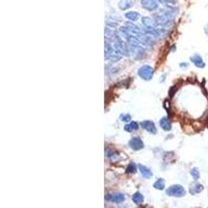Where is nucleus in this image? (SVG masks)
<instances>
[{"mask_svg": "<svg viewBox=\"0 0 208 208\" xmlns=\"http://www.w3.org/2000/svg\"><path fill=\"white\" fill-rule=\"evenodd\" d=\"M137 75H139V78H142L145 81L152 80L154 76V69L152 67L149 66V65H143L137 70Z\"/></svg>", "mask_w": 208, "mask_h": 208, "instance_id": "nucleus-1", "label": "nucleus"}, {"mask_svg": "<svg viewBox=\"0 0 208 208\" xmlns=\"http://www.w3.org/2000/svg\"><path fill=\"white\" fill-rule=\"evenodd\" d=\"M166 195L170 197H176V198H181L186 195V190L180 184H174L168 187L166 190Z\"/></svg>", "mask_w": 208, "mask_h": 208, "instance_id": "nucleus-2", "label": "nucleus"}, {"mask_svg": "<svg viewBox=\"0 0 208 208\" xmlns=\"http://www.w3.org/2000/svg\"><path fill=\"white\" fill-rule=\"evenodd\" d=\"M154 20L156 22L157 26H160V27L166 28L170 27L172 25V18L169 17L166 14H157V15L154 16Z\"/></svg>", "mask_w": 208, "mask_h": 208, "instance_id": "nucleus-3", "label": "nucleus"}, {"mask_svg": "<svg viewBox=\"0 0 208 208\" xmlns=\"http://www.w3.org/2000/svg\"><path fill=\"white\" fill-rule=\"evenodd\" d=\"M128 146H129L130 149H132L133 151H139L144 149V142L142 141L141 137L139 136H133L132 139H129V142H128Z\"/></svg>", "mask_w": 208, "mask_h": 208, "instance_id": "nucleus-4", "label": "nucleus"}, {"mask_svg": "<svg viewBox=\"0 0 208 208\" xmlns=\"http://www.w3.org/2000/svg\"><path fill=\"white\" fill-rule=\"evenodd\" d=\"M141 5L143 9H145L148 12H154L158 9V2L157 0H141Z\"/></svg>", "mask_w": 208, "mask_h": 208, "instance_id": "nucleus-5", "label": "nucleus"}, {"mask_svg": "<svg viewBox=\"0 0 208 208\" xmlns=\"http://www.w3.org/2000/svg\"><path fill=\"white\" fill-rule=\"evenodd\" d=\"M139 126L142 127L143 129H145L147 132L151 133V134H155V133L157 132L156 126H155V124H154L153 121H149V120L142 121V122L139 123Z\"/></svg>", "mask_w": 208, "mask_h": 208, "instance_id": "nucleus-6", "label": "nucleus"}, {"mask_svg": "<svg viewBox=\"0 0 208 208\" xmlns=\"http://www.w3.org/2000/svg\"><path fill=\"white\" fill-rule=\"evenodd\" d=\"M126 199L125 195L122 193H112V195H106V200H108L112 203H117V204H121L123 203Z\"/></svg>", "mask_w": 208, "mask_h": 208, "instance_id": "nucleus-7", "label": "nucleus"}, {"mask_svg": "<svg viewBox=\"0 0 208 208\" xmlns=\"http://www.w3.org/2000/svg\"><path fill=\"white\" fill-rule=\"evenodd\" d=\"M139 41L144 44V45H147V46H153L155 44V41H154L153 36L148 34V33H141L139 34Z\"/></svg>", "mask_w": 208, "mask_h": 208, "instance_id": "nucleus-8", "label": "nucleus"}, {"mask_svg": "<svg viewBox=\"0 0 208 208\" xmlns=\"http://www.w3.org/2000/svg\"><path fill=\"white\" fill-rule=\"evenodd\" d=\"M159 125L164 131H171V129H172V122H171L169 117H166V116L160 119Z\"/></svg>", "mask_w": 208, "mask_h": 208, "instance_id": "nucleus-9", "label": "nucleus"}, {"mask_svg": "<svg viewBox=\"0 0 208 208\" xmlns=\"http://www.w3.org/2000/svg\"><path fill=\"white\" fill-rule=\"evenodd\" d=\"M137 166H139V173L142 174V176L145 179H150L153 177V173H152V171L149 169L148 166H144V164H139Z\"/></svg>", "mask_w": 208, "mask_h": 208, "instance_id": "nucleus-10", "label": "nucleus"}, {"mask_svg": "<svg viewBox=\"0 0 208 208\" xmlns=\"http://www.w3.org/2000/svg\"><path fill=\"white\" fill-rule=\"evenodd\" d=\"M190 59L197 68H204V67H205L204 60H203V58L201 57L199 54H193V56H190Z\"/></svg>", "mask_w": 208, "mask_h": 208, "instance_id": "nucleus-11", "label": "nucleus"}, {"mask_svg": "<svg viewBox=\"0 0 208 208\" xmlns=\"http://www.w3.org/2000/svg\"><path fill=\"white\" fill-rule=\"evenodd\" d=\"M106 157H108L112 162H118V161L122 160V158L120 157V154L118 152H116V151L112 150H109L108 152L106 151Z\"/></svg>", "mask_w": 208, "mask_h": 208, "instance_id": "nucleus-12", "label": "nucleus"}, {"mask_svg": "<svg viewBox=\"0 0 208 208\" xmlns=\"http://www.w3.org/2000/svg\"><path fill=\"white\" fill-rule=\"evenodd\" d=\"M118 6L121 11H127L133 6V1L132 0H120Z\"/></svg>", "mask_w": 208, "mask_h": 208, "instance_id": "nucleus-13", "label": "nucleus"}, {"mask_svg": "<svg viewBox=\"0 0 208 208\" xmlns=\"http://www.w3.org/2000/svg\"><path fill=\"white\" fill-rule=\"evenodd\" d=\"M142 23L146 27H158L156 24L155 20H153L150 17H143L142 18Z\"/></svg>", "mask_w": 208, "mask_h": 208, "instance_id": "nucleus-14", "label": "nucleus"}, {"mask_svg": "<svg viewBox=\"0 0 208 208\" xmlns=\"http://www.w3.org/2000/svg\"><path fill=\"white\" fill-rule=\"evenodd\" d=\"M144 200H145V198L143 196V193H139V191H136L132 195V201L136 205H142L144 203Z\"/></svg>", "mask_w": 208, "mask_h": 208, "instance_id": "nucleus-15", "label": "nucleus"}, {"mask_svg": "<svg viewBox=\"0 0 208 208\" xmlns=\"http://www.w3.org/2000/svg\"><path fill=\"white\" fill-rule=\"evenodd\" d=\"M203 190H204V186L200 183H193L190 186V193L191 195H197V193H201Z\"/></svg>", "mask_w": 208, "mask_h": 208, "instance_id": "nucleus-16", "label": "nucleus"}, {"mask_svg": "<svg viewBox=\"0 0 208 208\" xmlns=\"http://www.w3.org/2000/svg\"><path fill=\"white\" fill-rule=\"evenodd\" d=\"M139 14L137 12H128L125 13V18H127L128 20H130L131 22H135L139 19Z\"/></svg>", "mask_w": 208, "mask_h": 208, "instance_id": "nucleus-17", "label": "nucleus"}, {"mask_svg": "<svg viewBox=\"0 0 208 208\" xmlns=\"http://www.w3.org/2000/svg\"><path fill=\"white\" fill-rule=\"evenodd\" d=\"M153 187L155 190H164V187H166V182L163 180L162 178H159L157 181H155L153 184Z\"/></svg>", "mask_w": 208, "mask_h": 208, "instance_id": "nucleus-18", "label": "nucleus"}, {"mask_svg": "<svg viewBox=\"0 0 208 208\" xmlns=\"http://www.w3.org/2000/svg\"><path fill=\"white\" fill-rule=\"evenodd\" d=\"M137 168L139 166H136L134 162H130L126 168V173L127 174H135L137 172Z\"/></svg>", "mask_w": 208, "mask_h": 208, "instance_id": "nucleus-19", "label": "nucleus"}, {"mask_svg": "<svg viewBox=\"0 0 208 208\" xmlns=\"http://www.w3.org/2000/svg\"><path fill=\"white\" fill-rule=\"evenodd\" d=\"M104 51H105V58H107L109 55H112L114 53V48L112 46L107 43V41H105V48H104Z\"/></svg>", "mask_w": 208, "mask_h": 208, "instance_id": "nucleus-20", "label": "nucleus"}, {"mask_svg": "<svg viewBox=\"0 0 208 208\" xmlns=\"http://www.w3.org/2000/svg\"><path fill=\"white\" fill-rule=\"evenodd\" d=\"M121 58H122V55L116 52V53H112V55H109V56L106 58V59H108L109 61H112V63H117V61H119Z\"/></svg>", "mask_w": 208, "mask_h": 208, "instance_id": "nucleus-21", "label": "nucleus"}, {"mask_svg": "<svg viewBox=\"0 0 208 208\" xmlns=\"http://www.w3.org/2000/svg\"><path fill=\"white\" fill-rule=\"evenodd\" d=\"M190 175H191V177H193V179L195 181L199 180L200 178V171L198 168H193V169L190 170Z\"/></svg>", "mask_w": 208, "mask_h": 208, "instance_id": "nucleus-22", "label": "nucleus"}, {"mask_svg": "<svg viewBox=\"0 0 208 208\" xmlns=\"http://www.w3.org/2000/svg\"><path fill=\"white\" fill-rule=\"evenodd\" d=\"M120 120L122 122H126V123L131 122V116L129 114H123V115L120 116Z\"/></svg>", "mask_w": 208, "mask_h": 208, "instance_id": "nucleus-23", "label": "nucleus"}, {"mask_svg": "<svg viewBox=\"0 0 208 208\" xmlns=\"http://www.w3.org/2000/svg\"><path fill=\"white\" fill-rule=\"evenodd\" d=\"M124 130H125L126 132H128V133H131L132 131H134V130H133V128H132V126L130 125V123L124 126Z\"/></svg>", "mask_w": 208, "mask_h": 208, "instance_id": "nucleus-24", "label": "nucleus"}, {"mask_svg": "<svg viewBox=\"0 0 208 208\" xmlns=\"http://www.w3.org/2000/svg\"><path fill=\"white\" fill-rule=\"evenodd\" d=\"M130 125L132 126V128H133V130H134V131H135V130H139V124L136 123L135 121H131V122H130Z\"/></svg>", "mask_w": 208, "mask_h": 208, "instance_id": "nucleus-25", "label": "nucleus"}, {"mask_svg": "<svg viewBox=\"0 0 208 208\" xmlns=\"http://www.w3.org/2000/svg\"><path fill=\"white\" fill-rule=\"evenodd\" d=\"M107 26H108V27L117 28L118 27V23H117V22H112V21H107Z\"/></svg>", "mask_w": 208, "mask_h": 208, "instance_id": "nucleus-26", "label": "nucleus"}, {"mask_svg": "<svg viewBox=\"0 0 208 208\" xmlns=\"http://www.w3.org/2000/svg\"><path fill=\"white\" fill-rule=\"evenodd\" d=\"M163 3H168V4H175L177 2V0H160Z\"/></svg>", "mask_w": 208, "mask_h": 208, "instance_id": "nucleus-27", "label": "nucleus"}, {"mask_svg": "<svg viewBox=\"0 0 208 208\" xmlns=\"http://www.w3.org/2000/svg\"><path fill=\"white\" fill-rule=\"evenodd\" d=\"M180 68H187V63H180Z\"/></svg>", "mask_w": 208, "mask_h": 208, "instance_id": "nucleus-28", "label": "nucleus"}, {"mask_svg": "<svg viewBox=\"0 0 208 208\" xmlns=\"http://www.w3.org/2000/svg\"><path fill=\"white\" fill-rule=\"evenodd\" d=\"M207 28H208V26H207ZM206 32H207V33H208V30H207V29H206Z\"/></svg>", "mask_w": 208, "mask_h": 208, "instance_id": "nucleus-29", "label": "nucleus"}]
</instances>
